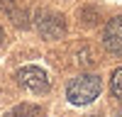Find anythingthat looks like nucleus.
Segmentation results:
<instances>
[{
	"instance_id": "obj_1",
	"label": "nucleus",
	"mask_w": 122,
	"mask_h": 117,
	"mask_svg": "<svg viewBox=\"0 0 122 117\" xmlns=\"http://www.w3.org/2000/svg\"><path fill=\"white\" fill-rule=\"evenodd\" d=\"M100 90H103L100 78L93 76V73H86V76H78V78H73V81L68 83L66 98L73 105H88V102H93L100 95Z\"/></svg>"
},
{
	"instance_id": "obj_2",
	"label": "nucleus",
	"mask_w": 122,
	"mask_h": 117,
	"mask_svg": "<svg viewBox=\"0 0 122 117\" xmlns=\"http://www.w3.org/2000/svg\"><path fill=\"white\" fill-rule=\"evenodd\" d=\"M37 29L49 39H59V37H64L66 24H64L61 15L51 12V10H39L37 12Z\"/></svg>"
},
{
	"instance_id": "obj_3",
	"label": "nucleus",
	"mask_w": 122,
	"mask_h": 117,
	"mask_svg": "<svg viewBox=\"0 0 122 117\" xmlns=\"http://www.w3.org/2000/svg\"><path fill=\"white\" fill-rule=\"evenodd\" d=\"M17 81L32 93H46L49 90V78L39 66H25L17 71Z\"/></svg>"
},
{
	"instance_id": "obj_4",
	"label": "nucleus",
	"mask_w": 122,
	"mask_h": 117,
	"mask_svg": "<svg viewBox=\"0 0 122 117\" xmlns=\"http://www.w3.org/2000/svg\"><path fill=\"white\" fill-rule=\"evenodd\" d=\"M103 44H105L107 51H112V54H120V56H122V15H120V17H112V20L105 24Z\"/></svg>"
},
{
	"instance_id": "obj_5",
	"label": "nucleus",
	"mask_w": 122,
	"mask_h": 117,
	"mask_svg": "<svg viewBox=\"0 0 122 117\" xmlns=\"http://www.w3.org/2000/svg\"><path fill=\"white\" fill-rule=\"evenodd\" d=\"M5 117H44V110L39 105H29V102H22V105H17L12 107Z\"/></svg>"
},
{
	"instance_id": "obj_6",
	"label": "nucleus",
	"mask_w": 122,
	"mask_h": 117,
	"mask_svg": "<svg viewBox=\"0 0 122 117\" xmlns=\"http://www.w3.org/2000/svg\"><path fill=\"white\" fill-rule=\"evenodd\" d=\"M112 93H115V98L122 100V68H117L112 73Z\"/></svg>"
},
{
	"instance_id": "obj_7",
	"label": "nucleus",
	"mask_w": 122,
	"mask_h": 117,
	"mask_svg": "<svg viewBox=\"0 0 122 117\" xmlns=\"http://www.w3.org/2000/svg\"><path fill=\"white\" fill-rule=\"evenodd\" d=\"M0 42H3V27H0Z\"/></svg>"
},
{
	"instance_id": "obj_8",
	"label": "nucleus",
	"mask_w": 122,
	"mask_h": 117,
	"mask_svg": "<svg viewBox=\"0 0 122 117\" xmlns=\"http://www.w3.org/2000/svg\"><path fill=\"white\" fill-rule=\"evenodd\" d=\"M117 117H122V110H120V115H117Z\"/></svg>"
}]
</instances>
